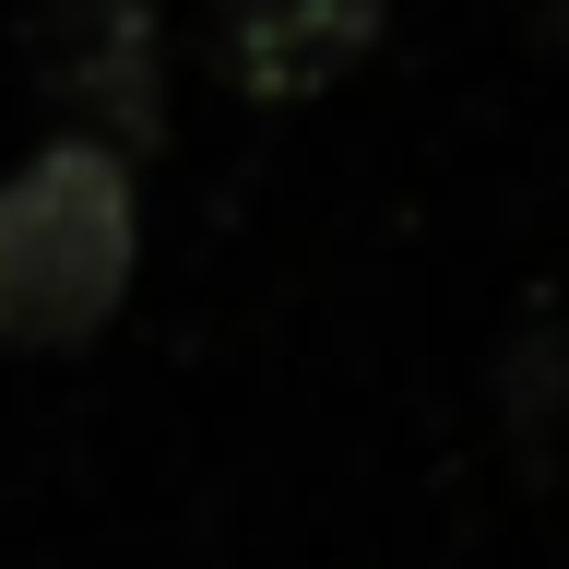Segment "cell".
<instances>
[{
  "instance_id": "cell-1",
  "label": "cell",
  "mask_w": 569,
  "mask_h": 569,
  "mask_svg": "<svg viewBox=\"0 0 569 569\" xmlns=\"http://www.w3.org/2000/svg\"><path fill=\"white\" fill-rule=\"evenodd\" d=\"M142 249L131 167L96 142H48L0 178V345H71L119 309Z\"/></svg>"
},
{
  "instance_id": "cell-3",
  "label": "cell",
  "mask_w": 569,
  "mask_h": 569,
  "mask_svg": "<svg viewBox=\"0 0 569 569\" xmlns=\"http://www.w3.org/2000/svg\"><path fill=\"white\" fill-rule=\"evenodd\" d=\"M391 0H213V60L238 96H320L368 60Z\"/></svg>"
},
{
  "instance_id": "cell-2",
  "label": "cell",
  "mask_w": 569,
  "mask_h": 569,
  "mask_svg": "<svg viewBox=\"0 0 569 569\" xmlns=\"http://www.w3.org/2000/svg\"><path fill=\"white\" fill-rule=\"evenodd\" d=\"M36 83L96 154H154L167 142V24L154 0H36Z\"/></svg>"
}]
</instances>
